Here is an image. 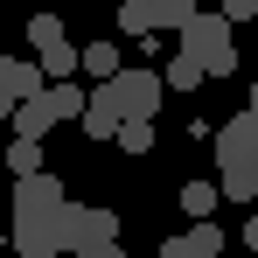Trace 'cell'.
Masks as SVG:
<instances>
[{
    "label": "cell",
    "mask_w": 258,
    "mask_h": 258,
    "mask_svg": "<svg viewBox=\"0 0 258 258\" xmlns=\"http://www.w3.org/2000/svg\"><path fill=\"white\" fill-rule=\"evenodd\" d=\"M181 56L203 63V77H230L237 70V42H230V21L223 14H196L181 28Z\"/></svg>",
    "instance_id": "1"
},
{
    "label": "cell",
    "mask_w": 258,
    "mask_h": 258,
    "mask_svg": "<svg viewBox=\"0 0 258 258\" xmlns=\"http://www.w3.org/2000/svg\"><path fill=\"white\" fill-rule=\"evenodd\" d=\"M196 14H203L196 0H119V28H126V35H140V42H147V35H161V28H174V35H181Z\"/></svg>",
    "instance_id": "2"
},
{
    "label": "cell",
    "mask_w": 258,
    "mask_h": 258,
    "mask_svg": "<svg viewBox=\"0 0 258 258\" xmlns=\"http://www.w3.org/2000/svg\"><path fill=\"white\" fill-rule=\"evenodd\" d=\"M56 230H63V258L98 251V244H119V216H112V210H91V203H70V210L56 216Z\"/></svg>",
    "instance_id": "3"
},
{
    "label": "cell",
    "mask_w": 258,
    "mask_h": 258,
    "mask_svg": "<svg viewBox=\"0 0 258 258\" xmlns=\"http://www.w3.org/2000/svg\"><path fill=\"white\" fill-rule=\"evenodd\" d=\"M105 91V98H112V105H119V119H154V112H161V70H119V77H112V84H98Z\"/></svg>",
    "instance_id": "4"
},
{
    "label": "cell",
    "mask_w": 258,
    "mask_h": 258,
    "mask_svg": "<svg viewBox=\"0 0 258 258\" xmlns=\"http://www.w3.org/2000/svg\"><path fill=\"white\" fill-rule=\"evenodd\" d=\"M216 168L223 174H258V119L251 112H237V119L216 126Z\"/></svg>",
    "instance_id": "5"
},
{
    "label": "cell",
    "mask_w": 258,
    "mask_h": 258,
    "mask_svg": "<svg viewBox=\"0 0 258 258\" xmlns=\"http://www.w3.org/2000/svg\"><path fill=\"white\" fill-rule=\"evenodd\" d=\"M63 203H70V196H63V174H21V181H14V216H63Z\"/></svg>",
    "instance_id": "6"
},
{
    "label": "cell",
    "mask_w": 258,
    "mask_h": 258,
    "mask_svg": "<svg viewBox=\"0 0 258 258\" xmlns=\"http://www.w3.org/2000/svg\"><path fill=\"white\" fill-rule=\"evenodd\" d=\"M63 210H70V203H63ZM14 251H21V258H63L56 216H14Z\"/></svg>",
    "instance_id": "7"
},
{
    "label": "cell",
    "mask_w": 258,
    "mask_h": 258,
    "mask_svg": "<svg viewBox=\"0 0 258 258\" xmlns=\"http://www.w3.org/2000/svg\"><path fill=\"white\" fill-rule=\"evenodd\" d=\"M77 126H84L91 140H119V126H126V119H119V105H112L105 91H91V105H84V119H77Z\"/></svg>",
    "instance_id": "8"
},
{
    "label": "cell",
    "mask_w": 258,
    "mask_h": 258,
    "mask_svg": "<svg viewBox=\"0 0 258 258\" xmlns=\"http://www.w3.org/2000/svg\"><path fill=\"white\" fill-rule=\"evenodd\" d=\"M63 42H70V35H63V21H56L49 7L28 14V49H35V56H49V49H63Z\"/></svg>",
    "instance_id": "9"
},
{
    "label": "cell",
    "mask_w": 258,
    "mask_h": 258,
    "mask_svg": "<svg viewBox=\"0 0 258 258\" xmlns=\"http://www.w3.org/2000/svg\"><path fill=\"white\" fill-rule=\"evenodd\" d=\"M84 70L98 77V84H112V77L126 70V63H119V42H91V49H84Z\"/></svg>",
    "instance_id": "10"
},
{
    "label": "cell",
    "mask_w": 258,
    "mask_h": 258,
    "mask_svg": "<svg viewBox=\"0 0 258 258\" xmlns=\"http://www.w3.org/2000/svg\"><path fill=\"white\" fill-rule=\"evenodd\" d=\"M161 84H168L174 98H188V91L203 84V63H188V56H181V49H174V63H168V70H161Z\"/></svg>",
    "instance_id": "11"
},
{
    "label": "cell",
    "mask_w": 258,
    "mask_h": 258,
    "mask_svg": "<svg viewBox=\"0 0 258 258\" xmlns=\"http://www.w3.org/2000/svg\"><path fill=\"white\" fill-rule=\"evenodd\" d=\"M216 196H223L216 181H188V188H181V210L196 216V223H210V210H216Z\"/></svg>",
    "instance_id": "12"
},
{
    "label": "cell",
    "mask_w": 258,
    "mask_h": 258,
    "mask_svg": "<svg viewBox=\"0 0 258 258\" xmlns=\"http://www.w3.org/2000/svg\"><path fill=\"white\" fill-rule=\"evenodd\" d=\"M7 174H42V140H14L7 147Z\"/></svg>",
    "instance_id": "13"
},
{
    "label": "cell",
    "mask_w": 258,
    "mask_h": 258,
    "mask_svg": "<svg viewBox=\"0 0 258 258\" xmlns=\"http://www.w3.org/2000/svg\"><path fill=\"white\" fill-rule=\"evenodd\" d=\"M119 147L126 154H154V119H126L119 126Z\"/></svg>",
    "instance_id": "14"
},
{
    "label": "cell",
    "mask_w": 258,
    "mask_h": 258,
    "mask_svg": "<svg viewBox=\"0 0 258 258\" xmlns=\"http://www.w3.org/2000/svg\"><path fill=\"white\" fill-rule=\"evenodd\" d=\"M216 188L230 203H258V174H216Z\"/></svg>",
    "instance_id": "15"
},
{
    "label": "cell",
    "mask_w": 258,
    "mask_h": 258,
    "mask_svg": "<svg viewBox=\"0 0 258 258\" xmlns=\"http://www.w3.org/2000/svg\"><path fill=\"white\" fill-rule=\"evenodd\" d=\"M181 237H188V244H196L203 258H216V251H223V230H216V223H188Z\"/></svg>",
    "instance_id": "16"
},
{
    "label": "cell",
    "mask_w": 258,
    "mask_h": 258,
    "mask_svg": "<svg viewBox=\"0 0 258 258\" xmlns=\"http://www.w3.org/2000/svg\"><path fill=\"white\" fill-rule=\"evenodd\" d=\"M223 7V21H258V0H216Z\"/></svg>",
    "instance_id": "17"
},
{
    "label": "cell",
    "mask_w": 258,
    "mask_h": 258,
    "mask_svg": "<svg viewBox=\"0 0 258 258\" xmlns=\"http://www.w3.org/2000/svg\"><path fill=\"white\" fill-rule=\"evenodd\" d=\"M161 258H203V251H196L188 237H168V244H161Z\"/></svg>",
    "instance_id": "18"
},
{
    "label": "cell",
    "mask_w": 258,
    "mask_h": 258,
    "mask_svg": "<svg viewBox=\"0 0 258 258\" xmlns=\"http://www.w3.org/2000/svg\"><path fill=\"white\" fill-rule=\"evenodd\" d=\"M77 258H126L119 244H98V251H77Z\"/></svg>",
    "instance_id": "19"
},
{
    "label": "cell",
    "mask_w": 258,
    "mask_h": 258,
    "mask_svg": "<svg viewBox=\"0 0 258 258\" xmlns=\"http://www.w3.org/2000/svg\"><path fill=\"white\" fill-rule=\"evenodd\" d=\"M244 244L258 251V203H251V223H244Z\"/></svg>",
    "instance_id": "20"
},
{
    "label": "cell",
    "mask_w": 258,
    "mask_h": 258,
    "mask_svg": "<svg viewBox=\"0 0 258 258\" xmlns=\"http://www.w3.org/2000/svg\"><path fill=\"white\" fill-rule=\"evenodd\" d=\"M244 112H251V119H258V84H251V105H244Z\"/></svg>",
    "instance_id": "21"
},
{
    "label": "cell",
    "mask_w": 258,
    "mask_h": 258,
    "mask_svg": "<svg viewBox=\"0 0 258 258\" xmlns=\"http://www.w3.org/2000/svg\"><path fill=\"white\" fill-rule=\"evenodd\" d=\"M35 7H56V0H35Z\"/></svg>",
    "instance_id": "22"
}]
</instances>
